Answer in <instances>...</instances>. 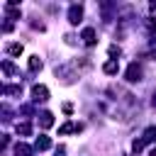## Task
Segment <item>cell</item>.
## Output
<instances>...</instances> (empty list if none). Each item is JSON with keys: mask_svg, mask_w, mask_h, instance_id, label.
Instances as JSON below:
<instances>
[{"mask_svg": "<svg viewBox=\"0 0 156 156\" xmlns=\"http://www.w3.org/2000/svg\"><path fill=\"white\" fill-rule=\"evenodd\" d=\"M127 80L129 83H136V80H141V68L136 66V63H129V68H127Z\"/></svg>", "mask_w": 156, "mask_h": 156, "instance_id": "6da1fadb", "label": "cell"}, {"mask_svg": "<svg viewBox=\"0 0 156 156\" xmlns=\"http://www.w3.org/2000/svg\"><path fill=\"white\" fill-rule=\"evenodd\" d=\"M80 17H83V7H80V5H71V10H68V22H71V24H78Z\"/></svg>", "mask_w": 156, "mask_h": 156, "instance_id": "7a4b0ae2", "label": "cell"}, {"mask_svg": "<svg viewBox=\"0 0 156 156\" xmlns=\"http://www.w3.org/2000/svg\"><path fill=\"white\" fill-rule=\"evenodd\" d=\"M32 95H34V100H39V102L49 100V90H46V85H34V88H32Z\"/></svg>", "mask_w": 156, "mask_h": 156, "instance_id": "3957f363", "label": "cell"}, {"mask_svg": "<svg viewBox=\"0 0 156 156\" xmlns=\"http://www.w3.org/2000/svg\"><path fill=\"white\" fill-rule=\"evenodd\" d=\"M80 37H83V41H85L88 46H93V44H95V29H93V27H85Z\"/></svg>", "mask_w": 156, "mask_h": 156, "instance_id": "277c9868", "label": "cell"}, {"mask_svg": "<svg viewBox=\"0 0 156 156\" xmlns=\"http://www.w3.org/2000/svg\"><path fill=\"white\" fill-rule=\"evenodd\" d=\"M141 141H144V144H151V141H156V127H146V132H144Z\"/></svg>", "mask_w": 156, "mask_h": 156, "instance_id": "5b68a950", "label": "cell"}, {"mask_svg": "<svg viewBox=\"0 0 156 156\" xmlns=\"http://www.w3.org/2000/svg\"><path fill=\"white\" fill-rule=\"evenodd\" d=\"M39 124H41L44 129H49V127L54 124V115H51V112H44V115L39 117Z\"/></svg>", "mask_w": 156, "mask_h": 156, "instance_id": "8992f818", "label": "cell"}, {"mask_svg": "<svg viewBox=\"0 0 156 156\" xmlns=\"http://www.w3.org/2000/svg\"><path fill=\"white\" fill-rule=\"evenodd\" d=\"M80 129H83L80 124H73V122H66V124H63V127L58 129V134H68V132H80Z\"/></svg>", "mask_w": 156, "mask_h": 156, "instance_id": "52a82bcc", "label": "cell"}, {"mask_svg": "<svg viewBox=\"0 0 156 156\" xmlns=\"http://www.w3.org/2000/svg\"><path fill=\"white\" fill-rule=\"evenodd\" d=\"M49 146H51V139H49V136H39L37 144H34V149H39V151H46Z\"/></svg>", "mask_w": 156, "mask_h": 156, "instance_id": "ba28073f", "label": "cell"}, {"mask_svg": "<svg viewBox=\"0 0 156 156\" xmlns=\"http://www.w3.org/2000/svg\"><path fill=\"white\" fill-rule=\"evenodd\" d=\"M29 154H32V146H27V144H22V141L15 146V156H29Z\"/></svg>", "mask_w": 156, "mask_h": 156, "instance_id": "9c48e42d", "label": "cell"}, {"mask_svg": "<svg viewBox=\"0 0 156 156\" xmlns=\"http://www.w3.org/2000/svg\"><path fill=\"white\" fill-rule=\"evenodd\" d=\"M5 49H7V54H12V56H20V54L24 51V46H22V44H7Z\"/></svg>", "mask_w": 156, "mask_h": 156, "instance_id": "30bf717a", "label": "cell"}, {"mask_svg": "<svg viewBox=\"0 0 156 156\" xmlns=\"http://www.w3.org/2000/svg\"><path fill=\"white\" fill-rule=\"evenodd\" d=\"M41 68V58L39 56H29V71H39Z\"/></svg>", "mask_w": 156, "mask_h": 156, "instance_id": "8fae6325", "label": "cell"}, {"mask_svg": "<svg viewBox=\"0 0 156 156\" xmlns=\"http://www.w3.org/2000/svg\"><path fill=\"white\" fill-rule=\"evenodd\" d=\"M102 71H105V73H110V76H112V73H117V61H115V58H112V61H107V63L102 66Z\"/></svg>", "mask_w": 156, "mask_h": 156, "instance_id": "7c38bea8", "label": "cell"}, {"mask_svg": "<svg viewBox=\"0 0 156 156\" xmlns=\"http://www.w3.org/2000/svg\"><path fill=\"white\" fill-rule=\"evenodd\" d=\"M20 90H22L20 85H5V88H2L5 95H20Z\"/></svg>", "mask_w": 156, "mask_h": 156, "instance_id": "4fadbf2b", "label": "cell"}, {"mask_svg": "<svg viewBox=\"0 0 156 156\" xmlns=\"http://www.w3.org/2000/svg\"><path fill=\"white\" fill-rule=\"evenodd\" d=\"M29 132H32V127H29L27 122H22V124H17V134H22V136H27Z\"/></svg>", "mask_w": 156, "mask_h": 156, "instance_id": "5bb4252c", "label": "cell"}, {"mask_svg": "<svg viewBox=\"0 0 156 156\" xmlns=\"http://www.w3.org/2000/svg\"><path fill=\"white\" fill-rule=\"evenodd\" d=\"M2 71H5V73H10V76H12V73H17V71H15V66H12L10 61H2Z\"/></svg>", "mask_w": 156, "mask_h": 156, "instance_id": "9a60e30c", "label": "cell"}, {"mask_svg": "<svg viewBox=\"0 0 156 156\" xmlns=\"http://www.w3.org/2000/svg\"><path fill=\"white\" fill-rule=\"evenodd\" d=\"M146 29H149V32H156V20H154V17L146 20Z\"/></svg>", "mask_w": 156, "mask_h": 156, "instance_id": "2e32d148", "label": "cell"}, {"mask_svg": "<svg viewBox=\"0 0 156 156\" xmlns=\"http://www.w3.org/2000/svg\"><path fill=\"white\" fill-rule=\"evenodd\" d=\"M132 149H134V151H136V154H139V151H141V149H144V141H141V139H136V141H134V144H132Z\"/></svg>", "mask_w": 156, "mask_h": 156, "instance_id": "e0dca14e", "label": "cell"}, {"mask_svg": "<svg viewBox=\"0 0 156 156\" xmlns=\"http://www.w3.org/2000/svg\"><path fill=\"white\" fill-rule=\"evenodd\" d=\"M110 56H119V46H110Z\"/></svg>", "mask_w": 156, "mask_h": 156, "instance_id": "ac0fdd59", "label": "cell"}, {"mask_svg": "<svg viewBox=\"0 0 156 156\" xmlns=\"http://www.w3.org/2000/svg\"><path fill=\"white\" fill-rule=\"evenodd\" d=\"M63 112H66V115H71V112H73V105H71V102H66V105H63Z\"/></svg>", "mask_w": 156, "mask_h": 156, "instance_id": "d6986e66", "label": "cell"}, {"mask_svg": "<svg viewBox=\"0 0 156 156\" xmlns=\"http://www.w3.org/2000/svg\"><path fill=\"white\" fill-rule=\"evenodd\" d=\"M149 156H156V149H151V154H149Z\"/></svg>", "mask_w": 156, "mask_h": 156, "instance_id": "ffe728a7", "label": "cell"}, {"mask_svg": "<svg viewBox=\"0 0 156 156\" xmlns=\"http://www.w3.org/2000/svg\"><path fill=\"white\" fill-rule=\"evenodd\" d=\"M154 107H156V95H154Z\"/></svg>", "mask_w": 156, "mask_h": 156, "instance_id": "44dd1931", "label": "cell"}]
</instances>
